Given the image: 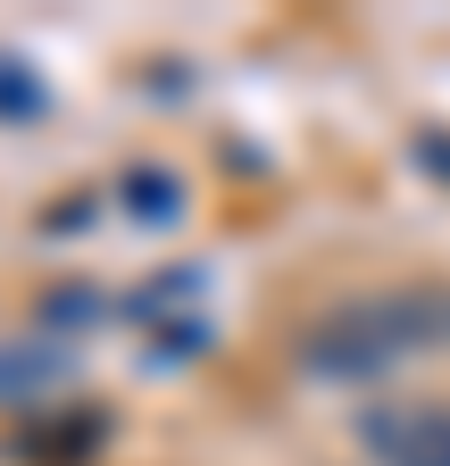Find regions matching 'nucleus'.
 <instances>
[{
	"label": "nucleus",
	"instance_id": "nucleus-1",
	"mask_svg": "<svg viewBox=\"0 0 450 466\" xmlns=\"http://www.w3.org/2000/svg\"><path fill=\"white\" fill-rule=\"evenodd\" d=\"M450 350V283H384V291H351L325 317H309L301 333V367L317 383H375L392 367Z\"/></svg>",
	"mask_w": 450,
	"mask_h": 466
},
{
	"label": "nucleus",
	"instance_id": "nucleus-2",
	"mask_svg": "<svg viewBox=\"0 0 450 466\" xmlns=\"http://www.w3.org/2000/svg\"><path fill=\"white\" fill-rule=\"evenodd\" d=\"M359 450L375 466H450V400H375V408H359Z\"/></svg>",
	"mask_w": 450,
	"mask_h": 466
},
{
	"label": "nucleus",
	"instance_id": "nucleus-3",
	"mask_svg": "<svg viewBox=\"0 0 450 466\" xmlns=\"http://www.w3.org/2000/svg\"><path fill=\"white\" fill-rule=\"evenodd\" d=\"M76 375L67 341H0V400H42Z\"/></svg>",
	"mask_w": 450,
	"mask_h": 466
},
{
	"label": "nucleus",
	"instance_id": "nucleus-4",
	"mask_svg": "<svg viewBox=\"0 0 450 466\" xmlns=\"http://www.w3.org/2000/svg\"><path fill=\"white\" fill-rule=\"evenodd\" d=\"M118 208L134 217V225H167V217H184V184L167 167H126L118 175Z\"/></svg>",
	"mask_w": 450,
	"mask_h": 466
},
{
	"label": "nucleus",
	"instance_id": "nucleus-5",
	"mask_svg": "<svg viewBox=\"0 0 450 466\" xmlns=\"http://www.w3.org/2000/svg\"><path fill=\"white\" fill-rule=\"evenodd\" d=\"M26 67H17V58H0V116H34L42 108V84H17Z\"/></svg>",
	"mask_w": 450,
	"mask_h": 466
}]
</instances>
